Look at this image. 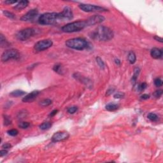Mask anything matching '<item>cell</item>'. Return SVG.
<instances>
[{"instance_id": "cell-1", "label": "cell", "mask_w": 163, "mask_h": 163, "mask_svg": "<svg viewBox=\"0 0 163 163\" xmlns=\"http://www.w3.org/2000/svg\"><path fill=\"white\" fill-rule=\"evenodd\" d=\"M114 34L110 28L104 26H100L91 33V37L99 41H109L113 38Z\"/></svg>"}, {"instance_id": "cell-2", "label": "cell", "mask_w": 163, "mask_h": 163, "mask_svg": "<svg viewBox=\"0 0 163 163\" xmlns=\"http://www.w3.org/2000/svg\"><path fill=\"white\" fill-rule=\"evenodd\" d=\"M59 21H61L59 13H45L40 15L38 22L41 25H52Z\"/></svg>"}, {"instance_id": "cell-3", "label": "cell", "mask_w": 163, "mask_h": 163, "mask_svg": "<svg viewBox=\"0 0 163 163\" xmlns=\"http://www.w3.org/2000/svg\"><path fill=\"white\" fill-rule=\"evenodd\" d=\"M66 45L70 48L78 50H82L87 48L89 43L86 40L82 38H75L68 40L65 43Z\"/></svg>"}, {"instance_id": "cell-4", "label": "cell", "mask_w": 163, "mask_h": 163, "mask_svg": "<svg viewBox=\"0 0 163 163\" xmlns=\"http://www.w3.org/2000/svg\"><path fill=\"white\" fill-rule=\"evenodd\" d=\"M86 20H79L73 22L64 26L62 27V31L65 33H74L78 32L83 29L85 27H87Z\"/></svg>"}, {"instance_id": "cell-5", "label": "cell", "mask_w": 163, "mask_h": 163, "mask_svg": "<svg viewBox=\"0 0 163 163\" xmlns=\"http://www.w3.org/2000/svg\"><path fill=\"white\" fill-rule=\"evenodd\" d=\"M36 33V30L33 28H26V29H22L17 33L16 37L19 40L26 41L30 38L31 37L33 36Z\"/></svg>"}, {"instance_id": "cell-6", "label": "cell", "mask_w": 163, "mask_h": 163, "mask_svg": "<svg viewBox=\"0 0 163 163\" xmlns=\"http://www.w3.org/2000/svg\"><path fill=\"white\" fill-rule=\"evenodd\" d=\"M79 7L82 10L85 12H104L107 10L103 7H101L100 6H96V5H90V4H80L79 5Z\"/></svg>"}, {"instance_id": "cell-7", "label": "cell", "mask_w": 163, "mask_h": 163, "mask_svg": "<svg viewBox=\"0 0 163 163\" xmlns=\"http://www.w3.org/2000/svg\"><path fill=\"white\" fill-rule=\"evenodd\" d=\"M53 45L52 41L51 40L46 39L40 40L36 43L35 45L34 48L36 51L41 52L45 50H47L50 47H51Z\"/></svg>"}, {"instance_id": "cell-8", "label": "cell", "mask_w": 163, "mask_h": 163, "mask_svg": "<svg viewBox=\"0 0 163 163\" xmlns=\"http://www.w3.org/2000/svg\"><path fill=\"white\" fill-rule=\"evenodd\" d=\"M19 58V52L15 49H10L3 53L1 56V61L6 62L10 59H17Z\"/></svg>"}, {"instance_id": "cell-9", "label": "cell", "mask_w": 163, "mask_h": 163, "mask_svg": "<svg viewBox=\"0 0 163 163\" xmlns=\"http://www.w3.org/2000/svg\"><path fill=\"white\" fill-rule=\"evenodd\" d=\"M38 11L36 9H33L29 10V12L26 13L24 15L20 18L22 21L24 22H32L38 16Z\"/></svg>"}, {"instance_id": "cell-10", "label": "cell", "mask_w": 163, "mask_h": 163, "mask_svg": "<svg viewBox=\"0 0 163 163\" xmlns=\"http://www.w3.org/2000/svg\"><path fill=\"white\" fill-rule=\"evenodd\" d=\"M60 18L61 21L64 20H71L73 17V14L71 9L69 7H65L63 9L62 12L59 13Z\"/></svg>"}, {"instance_id": "cell-11", "label": "cell", "mask_w": 163, "mask_h": 163, "mask_svg": "<svg viewBox=\"0 0 163 163\" xmlns=\"http://www.w3.org/2000/svg\"><path fill=\"white\" fill-rule=\"evenodd\" d=\"M70 136V134L68 132L59 131L54 133L52 137V140L54 142H58L68 139Z\"/></svg>"}, {"instance_id": "cell-12", "label": "cell", "mask_w": 163, "mask_h": 163, "mask_svg": "<svg viewBox=\"0 0 163 163\" xmlns=\"http://www.w3.org/2000/svg\"><path fill=\"white\" fill-rule=\"evenodd\" d=\"M104 19H105L104 17L102 16V15H95L89 18L88 19H87L86 22L87 24V26H92V25H95V24H100V23L104 21Z\"/></svg>"}, {"instance_id": "cell-13", "label": "cell", "mask_w": 163, "mask_h": 163, "mask_svg": "<svg viewBox=\"0 0 163 163\" xmlns=\"http://www.w3.org/2000/svg\"><path fill=\"white\" fill-rule=\"evenodd\" d=\"M39 94V91H34L31 93L28 94L27 95L24 97L22 99V101L24 103H29V102H32L33 101L36 99V98L38 96Z\"/></svg>"}, {"instance_id": "cell-14", "label": "cell", "mask_w": 163, "mask_h": 163, "mask_svg": "<svg viewBox=\"0 0 163 163\" xmlns=\"http://www.w3.org/2000/svg\"><path fill=\"white\" fill-rule=\"evenodd\" d=\"M150 55L154 59H159L163 56V51L158 48H153L150 51Z\"/></svg>"}, {"instance_id": "cell-15", "label": "cell", "mask_w": 163, "mask_h": 163, "mask_svg": "<svg viewBox=\"0 0 163 163\" xmlns=\"http://www.w3.org/2000/svg\"><path fill=\"white\" fill-rule=\"evenodd\" d=\"M29 5V1H27V0H25V1H21L19 2L17 5H15V6L14 7V9H15L16 10H22L24 9L25 8L27 7Z\"/></svg>"}, {"instance_id": "cell-16", "label": "cell", "mask_w": 163, "mask_h": 163, "mask_svg": "<svg viewBox=\"0 0 163 163\" xmlns=\"http://www.w3.org/2000/svg\"><path fill=\"white\" fill-rule=\"evenodd\" d=\"M105 108L108 111L113 112V111L117 110L119 108V105L117 104H115V103H109L106 105Z\"/></svg>"}, {"instance_id": "cell-17", "label": "cell", "mask_w": 163, "mask_h": 163, "mask_svg": "<svg viewBox=\"0 0 163 163\" xmlns=\"http://www.w3.org/2000/svg\"><path fill=\"white\" fill-rule=\"evenodd\" d=\"M127 58H128V61L129 63L131 64H134L135 62H136V54H134V52H129L128 54V57H127Z\"/></svg>"}, {"instance_id": "cell-18", "label": "cell", "mask_w": 163, "mask_h": 163, "mask_svg": "<svg viewBox=\"0 0 163 163\" xmlns=\"http://www.w3.org/2000/svg\"><path fill=\"white\" fill-rule=\"evenodd\" d=\"M25 94H26V92H24V91H21V90H16V91H14L11 92L10 94V96L15 98V97L22 96L24 95Z\"/></svg>"}, {"instance_id": "cell-19", "label": "cell", "mask_w": 163, "mask_h": 163, "mask_svg": "<svg viewBox=\"0 0 163 163\" xmlns=\"http://www.w3.org/2000/svg\"><path fill=\"white\" fill-rule=\"evenodd\" d=\"M52 127V123L50 122H45L40 125V128L41 130H47Z\"/></svg>"}, {"instance_id": "cell-20", "label": "cell", "mask_w": 163, "mask_h": 163, "mask_svg": "<svg viewBox=\"0 0 163 163\" xmlns=\"http://www.w3.org/2000/svg\"><path fill=\"white\" fill-rule=\"evenodd\" d=\"M140 71V69L138 68H136L134 69V75H133V78H132V82H133V83H136V81L138 79V77L139 75Z\"/></svg>"}, {"instance_id": "cell-21", "label": "cell", "mask_w": 163, "mask_h": 163, "mask_svg": "<svg viewBox=\"0 0 163 163\" xmlns=\"http://www.w3.org/2000/svg\"><path fill=\"white\" fill-rule=\"evenodd\" d=\"M148 119L152 122H157L159 119V117L156 115V113H150L148 115H147Z\"/></svg>"}, {"instance_id": "cell-22", "label": "cell", "mask_w": 163, "mask_h": 163, "mask_svg": "<svg viewBox=\"0 0 163 163\" xmlns=\"http://www.w3.org/2000/svg\"><path fill=\"white\" fill-rule=\"evenodd\" d=\"M52 104V100H49V99H45V100H42L40 101V105H41L43 107H45V106H48L50 104Z\"/></svg>"}, {"instance_id": "cell-23", "label": "cell", "mask_w": 163, "mask_h": 163, "mask_svg": "<svg viewBox=\"0 0 163 163\" xmlns=\"http://www.w3.org/2000/svg\"><path fill=\"white\" fill-rule=\"evenodd\" d=\"M96 62L98 64L99 66L101 68V69H104V67H105V64H104L103 61L100 58V57H97L96 58Z\"/></svg>"}, {"instance_id": "cell-24", "label": "cell", "mask_w": 163, "mask_h": 163, "mask_svg": "<svg viewBox=\"0 0 163 163\" xmlns=\"http://www.w3.org/2000/svg\"><path fill=\"white\" fill-rule=\"evenodd\" d=\"M8 45H9V43H8L7 41L6 40V39H5V38L4 37V36H3L2 34H1V45L2 47H3V46H5V47H8Z\"/></svg>"}, {"instance_id": "cell-25", "label": "cell", "mask_w": 163, "mask_h": 163, "mask_svg": "<svg viewBox=\"0 0 163 163\" xmlns=\"http://www.w3.org/2000/svg\"><path fill=\"white\" fill-rule=\"evenodd\" d=\"M30 125V124L27 122H21L19 124V127L21 129H27Z\"/></svg>"}, {"instance_id": "cell-26", "label": "cell", "mask_w": 163, "mask_h": 163, "mask_svg": "<svg viewBox=\"0 0 163 163\" xmlns=\"http://www.w3.org/2000/svg\"><path fill=\"white\" fill-rule=\"evenodd\" d=\"M7 133L9 134L10 136H17V134H19V131L17 129H10L9 131H8Z\"/></svg>"}, {"instance_id": "cell-27", "label": "cell", "mask_w": 163, "mask_h": 163, "mask_svg": "<svg viewBox=\"0 0 163 163\" xmlns=\"http://www.w3.org/2000/svg\"><path fill=\"white\" fill-rule=\"evenodd\" d=\"M77 110H78V107L76 106H73L70 107L68 109V112L69 113H70V114H73V113H75Z\"/></svg>"}, {"instance_id": "cell-28", "label": "cell", "mask_w": 163, "mask_h": 163, "mask_svg": "<svg viewBox=\"0 0 163 163\" xmlns=\"http://www.w3.org/2000/svg\"><path fill=\"white\" fill-rule=\"evenodd\" d=\"M3 14L4 15L6 16V17H8L10 19H14L15 18V15H14L13 13L10 12H8V11H3Z\"/></svg>"}, {"instance_id": "cell-29", "label": "cell", "mask_w": 163, "mask_h": 163, "mask_svg": "<svg viewBox=\"0 0 163 163\" xmlns=\"http://www.w3.org/2000/svg\"><path fill=\"white\" fill-rule=\"evenodd\" d=\"M124 96H125V94H124V93H123V92H117L116 94H114L113 97H114V98L115 99H121V98H123L124 97Z\"/></svg>"}, {"instance_id": "cell-30", "label": "cell", "mask_w": 163, "mask_h": 163, "mask_svg": "<svg viewBox=\"0 0 163 163\" xmlns=\"http://www.w3.org/2000/svg\"><path fill=\"white\" fill-rule=\"evenodd\" d=\"M154 84L156 87H161L163 85V81L160 78H157L156 80H154Z\"/></svg>"}, {"instance_id": "cell-31", "label": "cell", "mask_w": 163, "mask_h": 163, "mask_svg": "<svg viewBox=\"0 0 163 163\" xmlns=\"http://www.w3.org/2000/svg\"><path fill=\"white\" fill-rule=\"evenodd\" d=\"M147 87V84L146 83H140V85H138V91H142L145 90V89Z\"/></svg>"}, {"instance_id": "cell-32", "label": "cell", "mask_w": 163, "mask_h": 163, "mask_svg": "<svg viewBox=\"0 0 163 163\" xmlns=\"http://www.w3.org/2000/svg\"><path fill=\"white\" fill-rule=\"evenodd\" d=\"M11 123H12V121H11L10 119L6 115H5V117H4V124H5V125H8L11 124Z\"/></svg>"}, {"instance_id": "cell-33", "label": "cell", "mask_w": 163, "mask_h": 163, "mask_svg": "<svg viewBox=\"0 0 163 163\" xmlns=\"http://www.w3.org/2000/svg\"><path fill=\"white\" fill-rule=\"evenodd\" d=\"M163 94V91L162 90H158V91H156V92H154V96L156 97V98H160L161 96Z\"/></svg>"}, {"instance_id": "cell-34", "label": "cell", "mask_w": 163, "mask_h": 163, "mask_svg": "<svg viewBox=\"0 0 163 163\" xmlns=\"http://www.w3.org/2000/svg\"><path fill=\"white\" fill-rule=\"evenodd\" d=\"M61 68V66L60 64H56L55 65L54 68H53V70L54 71H55L56 72H59V70H60Z\"/></svg>"}, {"instance_id": "cell-35", "label": "cell", "mask_w": 163, "mask_h": 163, "mask_svg": "<svg viewBox=\"0 0 163 163\" xmlns=\"http://www.w3.org/2000/svg\"><path fill=\"white\" fill-rule=\"evenodd\" d=\"M5 3L6 4H8V5H12V4H14V3H17V1H11V0H7V1H5Z\"/></svg>"}, {"instance_id": "cell-36", "label": "cell", "mask_w": 163, "mask_h": 163, "mask_svg": "<svg viewBox=\"0 0 163 163\" xmlns=\"http://www.w3.org/2000/svg\"><path fill=\"white\" fill-rule=\"evenodd\" d=\"M8 151L6 150H1L0 151V156H1V157H3V156L6 155Z\"/></svg>"}, {"instance_id": "cell-37", "label": "cell", "mask_w": 163, "mask_h": 163, "mask_svg": "<svg viewBox=\"0 0 163 163\" xmlns=\"http://www.w3.org/2000/svg\"><path fill=\"white\" fill-rule=\"evenodd\" d=\"M2 147L3 148H5V149H8V148H10L12 147V145L10 143H5L4 145H3Z\"/></svg>"}, {"instance_id": "cell-38", "label": "cell", "mask_w": 163, "mask_h": 163, "mask_svg": "<svg viewBox=\"0 0 163 163\" xmlns=\"http://www.w3.org/2000/svg\"><path fill=\"white\" fill-rule=\"evenodd\" d=\"M58 110H53L52 112L51 113L49 114V116H50V117H54V115H56V114L58 113Z\"/></svg>"}, {"instance_id": "cell-39", "label": "cell", "mask_w": 163, "mask_h": 163, "mask_svg": "<svg viewBox=\"0 0 163 163\" xmlns=\"http://www.w3.org/2000/svg\"><path fill=\"white\" fill-rule=\"evenodd\" d=\"M150 98V96L148 95V94H143V95L141 96V98L142 100H147Z\"/></svg>"}, {"instance_id": "cell-40", "label": "cell", "mask_w": 163, "mask_h": 163, "mask_svg": "<svg viewBox=\"0 0 163 163\" xmlns=\"http://www.w3.org/2000/svg\"><path fill=\"white\" fill-rule=\"evenodd\" d=\"M154 39L156 40V41H159V42L163 43V39H162L161 38H160V37H159V36H156L155 37H154Z\"/></svg>"}, {"instance_id": "cell-41", "label": "cell", "mask_w": 163, "mask_h": 163, "mask_svg": "<svg viewBox=\"0 0 163 163\" xmlns=\"http://www.w3.org/2000/svg\"><path fill=\"white\" fill-rule=\"evenodd\" d=\"M115 63H116L117 65H120V64H121V61H120L119 59H116L115 60Z\"/></svg>"}]
</instances>
